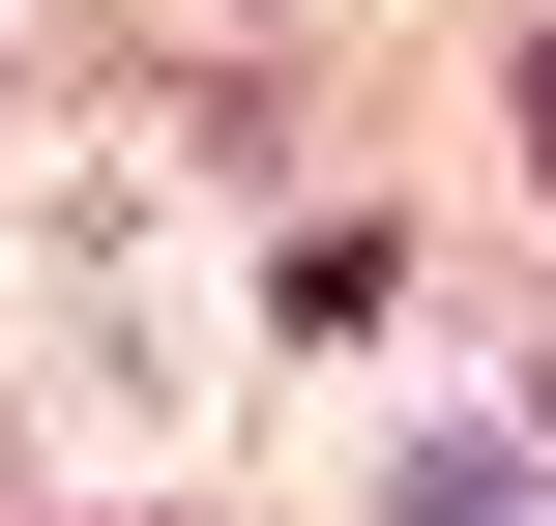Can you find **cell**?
I'll use <instances>...</instances> for the list:
<instances>
[{
    "mask_svg": "<svg viewBox=\"0 0 556 526\" xmlns=\"http://www.w3.org/2000/svg\"><path fill=\"white\" fill-rule=\"evenodd\" d=\"M528 176H556V29H528Z\"/></svg>",
    "mask_w": 556,
    "mask_h": 526,
    "instance_id": "obj_2",
    "label": "cell"
},
{
    "mask_svg": "<svg viewBox=\"0 0 556 526\" xmlns=\"http://www.w3.org/2000/svg\"><path fill=\"white\" fill-rule=\"evenodd\" d=\"M410 526H556V498H528V439H440V469H410Z\"/></svg>",
    "mask_w": 556,
    "mask_h": 526,
    "instance_id": "obj_1",
    "label": "cell"
}]
</instances>
